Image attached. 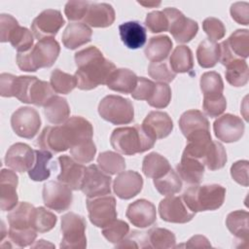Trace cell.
Instances as JSON below:
<instances>
[{"label":"cell","mask_w":249,"mask_h":249,"mask_svg":"<svg viewBox=\"0 0 249 249\" xmlns=\"http://www.w3.org/2000/svg\"><path fill=\"white\" fill-rule=\"evenodd\" d=\"M44 113L49 123L60 124L69 119L70 108L64 97L53 95L44 106Z\"/></svg>","instance_id":"obj_30"},{"label":"cell","mask_w":249,"mask_h":249,"mask_svg":"<svg viewBox=\"0 0 249 249\" xmlns=\"http://www.w3.org/2000/svg\"><path fill=\"white\" fill-rule=\"evenodd\" d=\"M87 208L91 224L97 228H104L117 219L116 199L110 195L88 197Z\"/></svg>","instance_id":"obj_8"},{"label":"cell","mask_w":249,"mask_h":249,"mask_svg":"<svg viewBox=\"0 0 249 249\" xmlns=\"http://www.w3.org/2000/svg\"><path fill=\"white\" fill-rule=\"evenodd\" d=\"M163 14L168 20V31L178 43L192 41L198 31V24L196 20L186 18L176 8H165Z\"/></svg>","instance_id":"obj_9"},{"label":"cell","mask_w":249,"mask_h":249,"mask_svg":"<svg viewBox=\"0 0 249 249\" xmlns=\"http://www.w3.org/2000/svg\"><path fill=\"white\" fill-rule=\"evenodd\" d=\"M226 43L235 58H247L249 55V31L237 29L226 40Z\"/></svg>","instance_id":"obj_39"},{"label":"cell","mask_w":249,"mask_h":249,"mask_svg":"<svg viewBox=\"0 0 249 249\" xmlns=\"http://www.w3.org/2000/svg\"><path fill=\"white\" fill-rule=\"evenodd\" d=\"M65 20L58 10L48 9L40 13L31 23V30L36 39L53 38L64 25Z\"/></svg>","instance_id":"obj_14"},{"label":"cell","mask_w":249,"mask_h":249,"mask_svg":"<svg viewBox=\"0 0 249 249\" xmlns=\"http://www.w3.org/2000/svg\"><path fill=\"white\" fill-rule=\"evenodd\" d=\"M19 26L18 20L11 15L1 14L0 16V41L9 42L15 30Z\"/></svg>","instance_id":"obj_58"},{"label":"cell","mask_w":249,"mask_h":249,"mask_svg":"<svg viewBox=\"0 0 249 249\" xmlns=\"http://www.w3.org/2000/svg\"><path fill=\"white\" fill-rule=\"evenodd\" d=\"M179 127L185 137L198 130H209V122L205 115L198 110H188L179 119Z\"/></svg>","instance_id":"obj_31"},{"label":"cell","mask_w":249,"mask_h":249,"mask_svg":"<svg viewBox=\"0 0 249 249\" xmlns=\"http://www.w3.org/2000/svg\"><path fill=\"white\" fill-rule=\"evenodd\" d=\"M160 218L168 223L185 224L193 220L196 213L191 211L182 196H167L159 204Z\"/></svg>","instance_id":"obj_15"},{"label":"cell","mask_w":249,"mask_h":249,"mask_svg":"<svg viewBox=\"0 0 249 249\" xmlns=\"http://www.w3.org/2000/svg\"><path fill=\"white\" fill-rule=\"evenodd\" d=\"M11 125L15 133L22 138L32 139L41 127V118L36 109L19 107L11 117Z\"/></svg>","instance_id":"obj_11"},{"label":"cell","mask_w":249,"mask_h":249,"mask_svg":"<svg viewBox=\"0 0 249 249\" xmlns=\"http://www.w3.org/2000/svg\"><path fill=\"white\" fill-rule=\"evenodd\" d=\"M60 53V46L54 38L38 40L33 48L26 53H18L17 64L21 71L35 72L40 68L53 65Z\"/></svg>","instance_id":"obj_2"},{"label":"cell","mask_w":249,"mask_h":249,"mask_svg":"<svg viewBox=\"0 0 249 249\" xmlns=\"http://www.w3.org/2000/svg\"><path fill=\"white\" fill-rule=\"evenodd\" d=\"M47 247V246H51V247H53V244H51V243H48L46 240H44V239H40V240H38L34 245H31V247H33V248H35V247Z\"/></svg>","instance_id":"obj_64"},{"label":"cell","mask_w":249,"mask_h":249,"mask_svg":"<svg viewBox=\"0 0 249 249\" xmlns=\"http://www.w3.org/2000/svg\"><path fill=\"white\" fill-rule=\"evenodd\" d=\"M175 234L163 228H153L147 231V248L168 249L175 247Z\"/></svg>","instance_id":"obj_38"},{"label":"cell","mask_w":249,"mask_h":249,"mask_svg":"<svg viewBox=\"0 0 249 249\" xmlns=\"http://www.w3.org/2000/svg\"><path fill=\"white\" fill-rule=\"evenodd\" d=\"M142 127L155 140L167 137L173 129L169 115L161 111H151L143 120Z\"/></svg>","instance_id":"obj_21"},{"label":"cell","mask_w":249,"mask_h":249,"mask_svg":"<svg viewBox=\"0 0 249 249\" xmlns=\"http://www.w3.org/2000/svg\"><path fill=\"white\" fill-rule=\"evenodd\" d=\"M137 76L134 72L126 68L115 69V71L109 77L106 86L108 89L121 92V93H131L137 84Z\"/></svg>","instance_id":"obj_28"},{"label":"cell","mask_w":249,"mask_h":249,"mask_svg":"<svg viewBox=\"0 0 249 249\" xmlns=\"http://www.w3.org/2000/svg\"><path fill=\"white\" fill-rule=\"evenodd\" d=\"M53 158V153L44 149L35 150V162L32 168L28 171V176L31 180L42 182L47 180L51 175L49 167L50 160Z\"/></svg>","instance_id":"obj_36"},{"label":"cell","mask_w":249,"mask_h":249,"mask_svg":"<svg viewBox=\"0 0 249 249\" xmlns=\"http://www.w3.org/2000/svg\"><path fill=\"white\" fill-rule=\"evenodd\" d=\"M100 117L113 124H127L134 119L132 102L120 95L110 94L101 99L98 104Z\"/></svg>","instance_id":"obj_6"},{"label":"cell","mask_w":249,"mask_h":249,"mask_svg":"<svg viewBox=\"0 0 249 249\" xmlns=\"http://www.w3.org/2000/svg\"><path fill=\"white\" fill-rule=\"evenodd\" d=\"M7 233L10 242L14 243V246L21 248L31 245L37 237V231L34 229L17 230L10 228Z\"/></svg>","instance_id":"obj_50"},{"label":"cell","mask_w":249,"mask_h":249,"mask_svg":"<svg viewBox=\"0 0 249 249\" xmlns=\"http://www.w3.org/2000/svg\"><path fill=\"white\" fill-rule=\"evenodd\" d=\"M115 17L114 8L110 4L90 2L83 20L91 27L104 28L113 24Z\"/></svg>","instance_id":"obj_23"},{"label":"cell","mask_w":249,"mask_h":249,"mask_svg":"<svg viewBox=\"0 0 249 249\" xmlns=\"http://www.w3.org/2000/svg\"><path fill=\"white\" fill-rule=\"evenodd\" d=\"M196 59L202 68L214 67L220 59V44L205 39L196 49Z\"/></svg>","instance_id":"obj_34"},{"label":"cell","mask_w":249,"mask_h":249,"mask_svg":"<svg viewBox=\"0 0 249 249\" xmlns=\"http://www.w3.org/2000/svg\"><path fill=\"white\" fill-rule=\"evenodd\" d=\"M199 85L203 97H216L223 94V79L221 75L215 71L203 73L200 77Z\"/></svg>","instance_id":"obj_43"},{"label":"cell","mask_w":249,"mask_h":249,"mask_svg":"<svg viewBox=\"0 0 249 249\" xmlns=\"http://www.w3.org/2000/svg\"><path fill=\"white\" fill-rule=\"evenodd\" d=\"M202 162L209 170L212 171L224 167L227 162V153L224 146L220 142L212 140L206 150Z\"/></svg>","instance_id":"obj_42"},{"label":"cell","mask_w":249,"mask_h":249,"mask_svg":"<svg viewBox=\"0 0 249 249\" xmlns=\"http://www.w3.org/2000/svg\"><path fill=\"white\" fill-rule=\"evenodd\" d=\"M116 248H147V232L132 231L119 243Z\"/></svg>","instance_id":"obj_56"},{"label":"cell","mask_w":249,"mask_h":249,"mask_svg":"<svg viewBox=\"0 0 249 249\" xmlns=\"http://www.w3.org/2000/svg\"><path fill=\"white\" fill-rule=\"evenodd\" d=\"M138 3L140 4V5H142V6H144V7H148V8H153V7H157V6H160V1H158V2H156V1H148V2H144V1H138Z\"/></svg>","instance_id":"obj_63"},{"label":"cell","mask_w":249,"mask_h":249,"mask_svg":"<svg viewBox=\"0 0 249 249\" xmlns=\"http://www.w3.org/2000/svg\"><path fill=\"white\" fill-rule=\"evenodd\" d=\"M51 85L35 76H18L15 97L20 102L45 106L53 96Z\"/></svg>","instance_id":"obj_5"},{"label":"cell","mask_w":249,"mask_h":249,"mask_svg":"<svg viewBox=\"0 0 249 249\" xmlns=\"http://www.w3.org/2000/svg\"><path fill=\"white\" fill-rule=\"evenodd\" d=\"M176 169L179 177L190 185H198L204 175V164L200 160L183 155Z\"/></svg>","instance_id":"obj_26"},{"label":"cell","mask_w":249,"mask_h":249,"mask_svg":"<svg viewBox=\"0 0 249 249\" xmlns=\"http://www.w3.org/2000/svg\"><path fill=\"white\" fill-rule=\"evenodd\" d=\"M156 84L144 77L137 78V84L131 92V96L136 100H148L155 89Z\"/></svg>","instance_id":"obj_57"},{"label":"cell","mask_w":249,"mask_h":249,"mask_svg":"<svg viewBox=\"0 0 249 249\" xmlns=\"http://www.w3.org/2000/svg\"><path fill=\"white\" fill-rule=\"evenodd\" d=\"M155 142L156 140L139 124L118 127L113 130L110 136L111 146L117 152L126 156L144 153L152 149Z\"/></svg>","instance_id":"obj_3"},{"label":"cell","mask_w":249,"mask_h":249,"mask_svg":"<svg viewBox=\"0 0 249 249\" xmlns=\"http://www.w3.org/2000/svg\"><path fill=\"white\" fill-rule=\"evenodd\" d=\"M186 247H192V248H201V247H210L211 244L208 241V239L203 235H194L191 237L188 242L185 244Z\"/></svg>","instance_id":"obj_62"},{"label":"cell","mask_w":249,"mask_h":249,"mask_svg":"<svg viewBox=\"0 0 249 249\" xmlns=\"http://www.w3.org/2000/svg\"><path fill=\"white\" fill-rule=\"evenodd\" d=\"M202 108L204 113L210 118L219 117L227 108L226 97L223 94L216 97H203Z\"/></svg>","instance_id":"obj_53"},{"label":"cell","mask_w":249,"mask_h":249,"mask_svg":"<svg viewBox=\"0 0 249 249\" xmlns=\"http://www.w3.org/2000/svg\"><path fill=\"white\" fill-rule=\"evenodd\" d=\"M231 16L239 24H249V4L247 2H235L231 6Z\"/></svg>","instance_id":"obj_60"},{"label":"cell","mask_w":249,"mask_h":249,"mask_svg":"<svg viewBox=\"0 0 249 249\" xmlns=\"http://www.w3.org/2000/svg\"><path fill=\"white\" fill-rule=\"evenodd\" d=\"M87 223L83 216L74 212H68L61 217L62 239L60 248L84 249L87 247L86 236Z\"/></svg>","instance_id":"obj_7"},{"label":"cell","mask_w":249,"mask_h":249,"mask_svg":"<svg viewBox=\"0 0 249 249\" xmlns=\"http://www.w3.org/2000/svg\"><path fill=\"white\" fill-rule=\"evenodd\" d=\"M173 43L166 35L151 37L145 50V56L151 62H160L164 60L171 52Z\"/></svg>","instance_id":"obj_29"},{"label":"cell","mask_w":249,"mask_h":249,"mask_svg":"<svg viewBox=\"0 0 249 249\" xmlns=\"http://www.w3.org/2000/svg\"><path fill=\"white\" fill-rule=\"evenodd\" d=\"M244 129L245 125L241 118L232 114H225L213 124L215 136L226 143L238 141L243 136Z\"/></svg>","instance_id":"obj_16"},{"label":"cell","mask_w":249,"mask_h":249,"mask_svg":"<svg viewBox=\"0 0 249 249\" xmlns=\"http://www.w3.org/2000/svg\"><path fill=\"white\" fill-rule=\"evenodd\" d=\"M226 80L232 87H243L248 83L249 70L244 59L236 58L226 65Z\"/></svg>","instance_id":"obj_37"},{"label":"cell","mask_w":249,"mask_h":249,"mask_svg":"<svg viewBox=\"0 0 249 249\" xmlns=\"http://www.w3.org/2000/svg\"><path fill=\"white\" fill-rule=\"evenodd\" d=\"M145 25L152 33L168 31V20L162 11L149 13L145 18Z\"/></svg>","instance_id":"obj_52"},{"label":"cell","mask_w":249,"mask_h":249,"mask_svg":"<svg viewBox=\"0 0 249 249\" xmlns=\"http://www.w3.org/2000/svg\"><path fill=\"white\" fill-rule=\"evenodd\" d=\"M18 183V175L9 169L3 168L0 176L1 199L0 207L2 211H11L18 205V197L17 194V187Z\"/></svg>","instance_id":"obj_22"},{"label":"cell","mask_w":249,"mask_h":249,"mask_svg":"<svg viewBox=\"0 0 249 249\" xmlns=\"http://www.w3.org/2000/svg\"><path fill=\"white\" fill-rule=\"evenodd\" d=\"M171 169L169 161L161 155L152 152L144 157L142 171L146 177L157 179Z\"/></svg>","instance_id":"obj_32"},{"label":"cell","mask_w":249,"mask_h":249,"mask_svg":"<svg viewBox=\"0 0 249 249\" xmlns=\"http://www.w3.org/2000/svg\"><path fill=\"white\" fill-rule=\"evenodd\" d=\"M95 153L96 147L92 139L84 141L70 148V154L72 158L82 164L90 162L93 160Z\"/></svg>","instance_id":"obj_48"},{"label":"cell","mask_w":249,"mask_h":249,"mask_svg":"<svg viewBox=\"0 0 249 249\" xmlns=\"http://www.w3.org/2000/svg\"><path fill=\"white\" fill-rule=\"evenodd\" d=\"M169 65L174 73H187L194 67V57L187 46H177L169 57Z\"/></svg>","instance_id":"obj_35"},{"label":"cell","mask_w":249,"mask_h":249,"mask_svg":"<svg viewBox=\"0 0 249 249\" xmlns=\"http://www.w3.org/2000/svg\"><path fill=\"white\" fill-rule=\"evenodd\" d=\"M57 161L60 167L57 181L68 186L73 191L81 190L86 167L67 155L58 157Z\"/></svg>","instance_id":"obj_18"},{"label":"cell","mask_w":249,"mask_h":249,"mask_svg":"<svg viewBox=\"0 0 249 249\" xmlns=\"http://www.w3.org/2000/svg\"><path fill=\"white\" fill-rule=\"evenodd\" d=\"M5 164L18 172H28L35 162V150L24 143L12 145L5 156Z\"/></svg>","instance_id":"obj_17"},{"label":"cell","mask_w":249,"mask_h":249,"mask_svg":"<svg viewBox=\"0 0 249 249\" xmlns=\"http://www.w3.org/2000/svg\"><path fill=\"white\" fill-rule=\"evenodd\" d=\"M119 31L122 42L128 49L136 50L143 47L146 43V29L139 21L124 22L119 25Z\"/></svg>","instance_id":"obj_25"},{"label":"cell","mask_w":249,"mask_h":249,"mask_svg":"<svg viewBox=\"0 0 249 249\" xmlns=\"http://www.w3.org/2000/svg\"><path fill=\"white\" fill-rule=\"evenodd\" d=\"M248 160H237L231 166V175L236 183L243 187H248Z\"/></svg>","instance_id":"obj_59"},{"label":"cell","mask_w":249,"mask_h":249,"mask_svg":"<svg viewBox=\"0 0 249 249\" xmlns=\"http://www.w3.org/2000/svg\"><path fill=\"white\" fill-rule=\"evenodd\" d=\"M18 76L2 73L0 75V94L3 97H13L16 92Z\"/></svg>","instance_id":"obj_61"},{"label":"cell","mask_w":249,"mask_h":249,"mask_svg":"<svg viewBox=\"0 0 249 249\" xmlns=\"http://www.w3.org/2000/svg\"><path fill=\"white\" fill-rule=\"evenodd\" d=\"M36 144L41 149L52 153H60L73 146V139L70 129L63 124L56 126H46L37 138Z\"/></svg>","instance_id":"obj_10"},{"label":"cell","mask_w":249,"mask_h":249,"mask_svg":"<svg viewBox=\"0 0 249 249\" xmlns=\"http://www.w3.org/2000/svg\"><path fill=\"white\" fill-rule=\"evenodd\" d=\"M92 31L83 22L69 23L62 33V43L66 49L76 50L77 48L90 42Z\"/></svg>","instance_id":"obj_24"},{"label":"cell","mask_w":249,"mask_h":249,"mask_svg":"<svg viewBox=\"0 0 249 249\" xmlns=\"http://www.w3.org/2000/svg\"><path fill=\"white\" fill-rule=\"evenodd\" d=\"M248 219L249 213L246 210H235L228 214L226 226L228 230L239 240L246 242L248 240Z\"/></svg>","instance_id":"obj_33"},{"label":"cell","mask_w":249,"mask_h":249,"mask_svg":"<svg viewBox=\"0 0 249 249\" xmlns=\"http://www.w3.org/2000/svg\"><path fill=\"white\" fill-rule=\"evenodd\" d=\"M35 207L28 202H19L8 214L10 228L17 230L33 229Z\"/></svg>","instance_id":"obj_27"},{"label":"cell","mask_w":249,"mask_h":249,"mask_svg":"<svg viewBox=\"0 0 249 249\" xmlns=\"http://www.w3.org/2000/svg\"><path fill=\"white\" fill-rule=\"evenodd\" d=\"M149 76L160 82V83H170L174 80L176 73H174L171 68L165 62H151L148 66Z\"/></svg>","instance_id":"obj_51"},{"label":"cell","mask_w":249,"mask_h":249,"mask_svg":"<svg viewBox=\"0 0 249 249\" xmlns=\"http://www.w3.org/2000/svg\"><path fill=\"white\" fill-rule=\"evenodd\" d=\"M226 196V189L219 184L193 185L182 195L188 208L193 212L212 211L220 208Z\"/></svg>","instance_id":"obj_4"},{"label":"cell","mask_w":249,"mask_h":249,"mask_svg":"<svg viewBox=\"0 0 249 249\" xmlns=\"http://www.w3.org/2000/svg\"><path fill=\"white\" fill-rule=\"evenodd\" d=\"M98 167L108 175L120 173L125 168L124 159L118 153L105 151L99 154L97 158Z\"/></svg>","instance_id":"obj_40"},{"label":"cell","mask_w":249,"mask_h":249,"mask_svg":"<svg viewBox=\"0 0 249 249\" xmlns=\"http://www.w3.org/2000/svg\"><path fill=\"white\" fill-rule=\"evenodd\" d=\"M89 4V1H68L64 7V14L69 20L84 19Z\"/></svg>","instance_id":"obj_55"},{"label":"cell","mask_w":249,"mask_h":249,"mask_svg":"<svg viewBox=\"0 0 249 249\" xmlns=\"http://www.w3.org/2000/svg\"><path fill=\"white\" fill-rule=\"evenodd\" d=\"M57 222V217L51 211L40 206L35 209L34 219H33V229L39 232L44 233L50 231L55 226Z\"/></svg>","instance_id":"obj_45"},{"label":"cell","mask_w":249,"mask_h":249,"mask_svg":"<svg viewBox=\"0 0 249 249\" xmlns=\"http://www.w3.org/2000/svg\"><path fill=\"white\" fill-rule=\"evenodd\" d=\"M125 216L135 227L145 229L152 226L157 221V211L155 205L144 198L137 199L127 206Z\"/></svg>","instance_id":"obj_19"},{"label":"cell","mask_w":249,"mask_h":249,"mask_svg":"<svg viewBox=\"0 0 249 249\" xmlns=\"http://www.w3.org/2000/svg\"><path fill=\"white\" fill-rule=\"evenodd\" d=\"M9 42L18 53H26L33 48L34 39L29 29L19 25L11 36Z\"/></svg>","instance_id":"obj_46"},{"label":"cell","mask_w":249,"mask_h":249,"mask_svg":"<svg viewBox=\"0 0 249 249\" xmlns=\"http://www.w3.org/2000/svg\"><path fill=\"white\" fill-rule=\"evenodd\" d=\"M111 177L103 172L97 165L90 164L86 167L81 191L88 197H95L111 193Z\"/></svg>","instance_id":"obj_13"},{"label":"cell","mask_w":249,"mask_h":249,"mask_svg":"<svg viewBox=\"0 0 249 249\" xmlns=\"http://www.w3.org/2000/svg\"><path fill=\"white\" fill-rule=\"evenodd\" d=\"M143 187L142 176L133 170L122 171L113 183L114 193L121 199H130L137 196Z\"/></svg>","instance_id":"obj_20"},{"label":"cell","mask_w":249,"mask_h":249,"mask_svg":"<svg viewBox=\"0 0 249 249\" xmlns=\"http://www.w3.org/2000/svg\"><path fill=\"white\" fill-rule=\"evenodd\" d=\"M171 100V89L167 84L158 83L155 86V89L147 100V103L157 109L165 108Z\"/></svg>","instance_id":"obj_49"},{"label":"cell","mask_w":249,"mask_h":249,"mask_svg":"<svg viewBox=\"0 0 249 249\" xmlns=\"http://www.w3.org/2000/svg\"><path fill=\"white\" fill-rule=\"evenodd\" d=\"M44 204L57 213H61L70 208L73 201L72 190L56 181H49L43 187Z\"/></svg>","instance_id":"obj_12"},{"label":"cell","mask_w":249,"mask_h":249,"mask_svg":"<svg viewBox=\"0 0 249 249\" xmlns=\"http://www.w3.org/2000/svg\"><path fill=\"white\" fill-rule=\"evenodd\" d=\"M154 185L157 191L162 196H173L182 189V180L178 173L172 168L160 178L154 179Z\"/></svg>","instance_id":"obj_41"},{"label":"cell","mask_w":249,"mask_h":249,"mask_svg":"<svg viewBox=\"0 0 249 249\" xmlns=\"http://www.w3.org/2000/svg\"><path fill=\"white\" fill-rule=\"evenodd\" d=\"M50 85L54 92L68 94L77 87V80L74 75L54 69L51 74Z\"/></svg>","instance_id":"obj_44"},{"label":"cell","mask_w":249,"mask_h":249,"mask_svg":"<svg viewBox=\"0 0 249 249\" xmlns=\"http://www.w3.org/2000/svg\"><path fill=\"white\" fill-rule=\"evenodd\" d=\"M202 29L211 41H218L222 39L226 34V28L224 23L213 17L206 18L202 22Z\"/></svg>","instance_id":"obj_54"},{"label":"cell","mask_w":249,"mask_h":249,"mask_svg":"<svg viewBox=\"0 0 249 249\" xmlns=\"http://www.w3.org/2000/svg\"><path fill=\"white\" fill-rule=\"evenodd\" d=\"M74 58L77 66L74 76L77 80V88L82 90H90L100 85H106L116 69L115 64L106 59L95 46L77 52Z\"/></svg>","instance_id":"obj_1"},{"label":"cell","mask_w":249,"mask_h":249,"mask_svg":"<svg viewBox=\"0 0 249 249\" xmlns=\"http://www.w3.org/2000/svg\"><path fill=\"white\" fill-rule=\"evenodd\" d=\"M129 232V226L123 220H114L108 226L102 228L103 236L111 243L117 244Z\"/></svg>","instance_id":"obj_47"}]
</instances>
